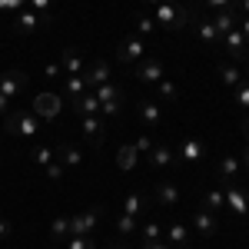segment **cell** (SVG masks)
Masks as SVG:
<instances>
[{"label":"cell","instance_id":"1","mask_svg":"<svg viewBox=\"0 0 249 249\" xmlns=\"http://www.w3.org/2000/svg\"><path fill=\"white\" fill-rule=\"evenodd\" d=\"M153 20H160V27H170V30H186L196 20V10L186 7L183 0H163V3H156Z\"/></svg>","mask_w":249,"mask_h":249},{"label":"cell","instance_id":"2","mask_svg":"<svg viewBox=\"0 0 249 249\" xmlns=\"http://www.w3.org/2000/svg\"><path fill=\"white\" fill-rule=\"evenodd\" d=\"M7 136H23V140H30V136L40 133V116L37 113H27V110H17V113H7L3 116V126H0Z\"/></svg>","mask_w":249,"mask_h":249},{"label":"cell","instance_id":"3","mask_svg":"<svg viewBox=\"0 0 249 249\" xmlns=\"http://www.w3.org/2000/svg\"><path fill=\"white\" fill-rule=\"evenodd\" d=\"M146 57V43L140 37H126V40H120V47H116V60L120 63H126V67H136L140 60Z\"/></svg>","mask_w":249,"mask_h":249},{"label":"cell","instance_id":"4","mask_svg":"<svg viewBox=\"0 0 249 249\" xmlns=\"http://www.w3.org/2000/svg\"><path fill=\"white\" fill-rule=\"evenodd\" d=\"M100 216H103L100 206H90L87 213L70 216V236H90V232L96 230V223H100Z\"/></svg>","mask_w":249,"mask_h":249},{"label":"cell","instance_id":"5","mask_svg":"<svg viewBox=\"0 0 249 249\" xmlns=\"http://www.w3.org/2000/svg\"><path fill=\"white\" fill-rule=\"evenodd\" d=\"M60 110H63V96L60 93H37V100H34V113L40 116V120H57Z\"/></svg>","mask_w":249,"mask_h":249},{"label":"cell","instance_id":"6","mask_svg":"<svg viewBox=\"0 0 249 249\" xmlns=\"http://www.w3.org/2000/svg\"><path fill=\"white\" fill-rule=\"evenodd\" d=\"M163 73H166V70H163V60H156V57H150V60H140V63H136L133 67V77H136V83H160V80H163Z\"/></svg>","mask_w":249,"mask_h":249},{"label":"cell","instance_id":"7","mask_svg":"<svg viewBox=\"0 0 249 249\" xmlns=\"http://www.w3.org/2000/svg\"><path fill=\"white\" fill-rule=\"evenodd\" d=\"M47 23H50V17H40V14H34L30 7H23L17 17H14V30H17V34H27V37H30V34H37L40 27H47Z\"/></svg>","mask_w":249,"mask_h":249},{"label":"cell","instance_id":"8","mask_svg":"<svg viewBox=\"0 0 249 249\" xmlns=\"http://www.w3.org/2000/svg\"><path fill=\"white\" fill-rule=\"evenodd\" d=\"M223 193H226V210H232L236 216H246L249 213V196L232 179H223Z\"/></svg>","mask_w":249,"mask_h":249},{"label":"cell","instance_id":"9","mask_svg":"<svg viewBox=\"0 0 249 249\" xmlns=\"http://www.w3.org/2000/svg\"><path fill=\"white\" fill-rule=\"evenodd\" d=\"M80 133L87 136L93 146L103 143V133H107V120L100 113H90V116H80Z\"/></svg>","mask_w":249,"mask_h":249},{"label":"cell","instance_id":"10","mask_svg":"<svg viewBox=\"0 0 249 249\" xmlns=\"http://www.w3.org/2000/svg\"><path fill=\"white\" fill-rule=\"evenodd\" d=\"M203 156H206V143L196 140V136H186L176 150V163H199Z\"/></svg>","mask_w":249,"mask_h":249},{"label":"cell","instance_id":"11","mask_svg":"<svg viewBox=\"0 0 249 249\" xmlns=\"http://www.w3.org/2000/svg\"><path fill=\"white\" fill-rule=\"evenodd\" d=\"M23 87H27V73H23V70H7V73H0V93L7 96V100L20 96Z\"/></svg>","mask_w":249,"mask_h":249},{"label":"cell","instance_id":"12","mask_svg":"<svg viewBox=\"0 0 249 249\" xmlns=\"http://www.w3.org/2000/svg\"><path fill=\"white\" fill-rule=\"evenodd\" d=\"M219 43H223V47L230 50V57H232V60H246V47H249V40L243 37V30H239V27H232L230 34H223V37H219Z\"/></svg>","mask_w":249,"mask_h":249},{"label":"cell","instance_id":"13","mask_svg":"<svg viewBox=\"0 0 249 249\" xmlns=\"http://www.w3.org/2000/svg\"><path fill=\"white\" fill-rule=\"evenodd\" d=\"M193 230L199 232V236H206V239H213V236L219 232V219H216V213H213V210H196V216H193Z\"/></svg>","mask_w":249,"mask_h":249},{"label":"cell","instance_id":"14","mask_svg":"<svg viewBox=\"0 0 249 249\" xmlns=\"http://www.w3.org/2000/svg\"><path fill=\"white\" fill-rule=\"evenodd\" d=\"M179 196H183L179 186H176V183H166V179L156 183V190H153V199L160 206H179Z\"/></svg>","mask_w":249,"mask_h":249},{"label":"cell","instance_id":"15","mask_svg":"<svg viewBox=\"0 0 249 249\" xmlns=\"http://www.w3.org/2000/svg\"><path fill=\"white\" fill-rule=\"evenodd\" d=\"M70 107H73V113L77 116H90V113H100V100H96L93 90H87V93H80L70 100Z\"/></svg>","mask_w":249,"mask_h":249},{"label":"cell","instance_id":"16","mask_svg":"<svg viewBox=\"0 0 249 249\" xmlns=\"http://www.w3.org/2000/svg\"><path fill=\"white\" fill-rule=\"evenodd\" d=\"M146 160H150V166H153V170H166L170 163H176V153H173L166 143H153V150L146 153Z\"/></svg>","mask_w":249,"mask_h":249},{"label":"cell","instance_id":"17","mask_svg":"<svg viewBox=\"0 0 249 249\" xmlns=\"http://www.w3.org/2000/svg\"><path fill=\"white\" fill-rule=\"evenodd\" d=\"M213 27H216V34L223 37V34H230L232 27H239V7H226V10H219L216 17H213Z\"/></svg>","mask_w":249,"mask_h":249},{"label":"cell","instance_id":"18","mask_svg":"<svg viewBox=\"0 0 249 249\" xmlns=\"http://www.w3.org/2000/svg\"><path fill=\"white\" fill-rule=\"evenodd\" d=\"M83 77H87V87H90V90L103 87V83H110V63H107V60H96Z\"/></svg>","mask_w":249,"mask_h":249},{"label":"cell","instance_id":"19","mask_svg":"<svg viewBox=\"0 0 249 249\" xmlns=\"http://www.w3.org/2000/svg\"><path fill=\"white\" fill-rule=\"evenodd\" d=\"M63 73L73 77V73H83V57L77 53V47H63Z\"/></svg>","mask_w":249,"mask_h":249},{"label":"cell","instance_id":"20","mask_svg":"<svg viewBox=\"0 0 249 249\" xmlns=\"http://www.w3.org/2000/svg\"><path fill=\"white\" fill-rule=\"evenodd\" d=\"M163 236H166V243H170L173 249H186V246H190V232H186V226H183V223H173Z\"/></svg>","mask_w":249,"mask_h":249},{"label":"cell","instance_id":"21","mask_svg":"<svg viewBox=\"0 0 249 249\" xmlns=\"http://www.w3.org/2000/svg\"><path fill=\"white\" fill-rule=\"evenodd\" d=\"M140 116H143V126H160L163 110H160L156 100H143V103H140Z\"/></svg>","mask_w":249,"mask_h":249},{"label":"cell","instance_id":"22","mask_svg":"<svg viewBox=\"0 0 249 249\" xmlns=\"http://www.w3.org/2000/svg\"><path fill=\"white\" fill-rule=\"evenodd\" d=\"M136 160H140V153H136V146L133 143H126V146H120V153H116V166L123 173H130L136 166Z\"/></svg>","mask_w":249,"mask_h":249},{"label":"cell","instance_id":"23","mask_svg":"<svg viewBox=\"0 0 249 249\" xmlns=\"http://www.w3.org/2000/svg\"><path fill=\"white\" fill-rule=\"evenodd\" d=\"M239 170H243V163H239V156L226 153L223 160H219V179H236V176H239Z\"/></svg>","mask_w":249,"mask_h":249},{"label":"cell","instance_id":"24","mask_svg":"<svg viewBox=\"0 0 249 249\" xmlns=\"http://www.w3.org/2000/svg\"><path fill=\"white\" fill-rule=\"evenodd\" d=\"M196 23V34H199V40L203 43H219V34H216V27H213V20H193Z\"/></svg>","mask_w":249,"mask_h":249},{"label":"cell","instance_id":"25","mask_svg":"<svg viewBox=\"0 0 249 249\" xmlns=\"http://www.w3.org/2000/svg\"><path fill=\"white\" fill-rule=\"evenodd\" d=\"M219 80H223L226 87L236 90V87L243 83V73H239V67H236V63H223V67H219Z\"/></svg>","mask_w":249,"mask_h":249},{"label":"cell","instance_id":"26","mask_svg":"<svg viewBox=\"0 0 249 249\" xmlns=\"http://www.w3.org/2000/svg\"><path fill=\"white\" fill-rule=\"evenodd\" d=\"M63 90H67V96H70V100H73V96L87 93L90 87H87V77H83V73H73V77H67V87H63Z\"/></svg>","mask_w":249,"mask_h":249},{"label":"cell","instance_id":"27","mask_svg":"<svg viewBox=\"0 0 249 249\" xmlns=\"http://www.w3.org/2000/svg\"><path fill=\"white\" fill-rule=\"evenodd\" d=\"M67 236H70V216H57L50 223V239L57 243V239H67Z\"/></svg>","mask_w":249,"mask_h":249},{"label":"cell","instance_id":"28","mask_svg":"<svg viewBox=\"0 0 249 249\" xmlns=\"http://www.w3.org/2000/svg\"><path fill=\"white\" fill-rule=\"evenodd\" d=\"M140 236H143V243H160V239H163V226H160L156 219H150V223L140 226Z\"/></svg>","mask_w":249,"mask_h":249},{"label":"cell","instance_id":"29","mask_svg":"<svg viewBox=\"0 0 249 249\" xmlns=\"http://www.w3.org/2000/svg\"><path fill=\"white\" fill-rule=\"evenodd\" d=\"M57 156H60V163H63V166H80V163H83V153H80L77 146H60Z\"/></svg>","mask_w":249,"mask_h":249},{"label":"cell","instance_id":"30","mask_svg":"<svg viewBox=\"0 0 249 249\" xmlns=\"http://www.w3.org/2000/svg\"><path fill=\"white\" fill-rule=\"evenodd\" d=\"M93 93H96V100H100V103H110V100H120V96H123V90H120L116 83H103V87H96Z\"/></svg>","mask_w":249,"mask_h":249},{"label":"cell","instance_id":"31","mask_svg":"<svg viewBox=\"0 0 249 249\" xmlns=\"http://www.w3.org/2000/svg\"><path fill=\"white\" fill-rule=\"evenodd\" d=\"M206 210H213V213L226 210V193L223 190H210L206 193Z\"/></svg>","mask_w":249,"mask_h":249},{"label":"cell","instance_id":"32","mask_svg":"<svg viewBox=\"0 0 249 249\" xmlns=\"http://www.w3.org/2000/svg\"><path fill=\"white\" fill-rule=\"evenodd\" d=\"M123 213H126V216H140V213H143V196H140V193H130V196L123 199Z\"/></svg>","mask_w":249,"mask_h":249},{"label":"cell","instance_id":"33","mask_svg":"<svg viewBox=\"0 0 249 249\" xmlns=\"http://www.w3.org/2000/svg\"><path fill=\"white\" fill-rule=\"evenodd\" d=\"M116 230L123 232V236H133V232H140V223H136V216H126V213H123V216L116 219Z\"/></svg>","mask_w":249,"mask_h":249},{"label":"cell","instance_id":"34","mask_svg":"<svg viewBox=\"0 0 249 249\" xmlns=\"http://www.w3.org/2000/svg\"><path fill=\"white\" fill-rule=\"evenodd\" d=\"M53 150H50V146H37V150H34V163H37V166H43V170H47V166H50V163H53Z\"/></svg>","mask_w":249,"mask_h":249},{"label":"cell","instance_id":"35","mask_svg":"<svg viewBox=\"0 0 249 249\" xmlns=\"http://www.w3.org/2000/svg\"><path fill=\"white\" fill-rule=\"evenodd\" d=\"M120 110H123V96H120V100H110V103H100V116H103V120L120 116Z\"/></svg>","mask_w":249,"mask_h":249},{"label":"cell","instance_id":"36","mask_svg":"<svg viewBox=\"0 0 249 249\" xmlns=\"http://www.w3.org/2000/svg\"><path fill=\"white\" fill-rule=\"evenodd\" d=\"M136 30H140V34H143V37H150V34H153V27H156V23H153V17H150V14H136Z\"/></svg>","mask_w":249,"mask_h":249},{"label":"cell","instance_id":"37","mask_svg":"<svg viewBox=\"0 0 249 249\" xmlns=\"http://www.w3.org/2000/svg\"><path fill=\"white\" fill-rule=\"evenodd\" d=\"M53 3H57V0H27V7H30L34 14H40V17H47V10H50Z\"/></svg>","mask_w":249,"mask_h":249},{"label":"cell","instance_id":"38","mask_svg":"<svg viewBox=\"0 0 249 249\" xmlns=\"http://www.w3.org/2000/svg\"><path fill=\"white\" fill-rule=\"evenodd\" d=\"M156 87H160V96H163V100H166V103H173V100H176V87H173L170 80H160V83H156Z\"/></svg>","mask_w":249,"mask_h":249},{"label":"cell","instance_id":"39","mask_svg":"<svg viewBox=\"0 0 249 249\" xmlns=\"http://www.w3.org/2000/svg\"><path fill=\"white\" fill-rule=\"evenodd\" d=\"M67 249H96V246H93V239H90V236H70Z\"/></svg>","mask_w":249,"mask_h":249},{"label":"cell","instance_id":"40","mask_svg":"<svg viewBox=\"0 0 249 249\" xmlns=\"http://www.w3.org/2000/svg\"><path fill=\"white\" fill-rule=\"evenodd\" d=\"M27 7V0H0V10H7V14H20Z\"/></svg>","mask_w":249,"mask_h":249},{"label":"cell","instance_id":"41","mask_svg":"<svg viewBox=\"0 0 249 249\" xmlns=\"http://www.w3.org/2000/svg\"><path fill=\"white\" fill-rule=\"evenodd\" d=\"M236 103H239V107H249V80H243V83L236 87Z\"/></svg>","mask_w":249,"mask_h":249},{"label":"cell","instance_id":"42","mask_svg":"<svg viewBox=\"0 0 249 249\" xmlns=\"http://www.w3.org/2000/svg\"><path fill=\"white\" fill-rule=\"evenodd\" d=\"M210 10H226V7H239V0H206Z\"/></svg>","mask_w":249,"mask_h":249},{"label":"cell","instance_id":"43","mask_svg":"<svg viewBox=\"0 0 249 249\" xmlns=\"http://www.w3.org/2000/svg\"><path fill=\"white\" fill-rule=\"evenodd\" d=\"M47 179H53V183L63 179V163H50V166H47Z\"/></svg>","mask_w":249,"mask_h":249},{"label":"cell","instance_id":"44","mask_svg":"<svg viewBox=\"0 0 249 249\" xmlns=\"http://www.w3.org/2000/svg\"><path fill=\"white\" fill-rule=\"evenodd\" d=\"M133 146H136V153H150V150H153V140H150V136H140Z\"/></svg>","mask_w":249,"mask_h":249},{"label":"cell","instance_id":"45","mask_svg":"<svg viewBox=\"0 0 249 249\" xmlns=\"http://www.w3.org/2000/svg\"><path fill=\"white\" fill-rule=\"evenodd\" d=\"M60 73H63V67H60V63H47V67H43V77H50V80H57Z\"/></svg>","mask_w":249,"mask_h":249},{"label":"cell","instance_id":"46","mask_svg":"<svg viewBox=\"0 0 249 249\" xmlns=\"http://www.w3.org/2000/svg\"><path fill=\"white\" fill-rule=\"evenodd\" d=\"M239 163H243V170L249 173V140H243V153H239Z\"/></svg>","mask_w":249,"mask_h":249},{"label":"cell","instance_id":"47","mask_svg":"<svg viewBox=\"0 0 249 249\" xmlns=\"http://www.w3.org/2000/svg\"><path fill=\"white\" fill-rule=\"evenodd\" d=\"M10 232H14V226H10V223H7V219H0V239H7V236H10Z\"/></svg>","mask_w":249,"mask_h":249},{"label":"cell","instance_id":"48","mask_svg":"<svg viewBox=\"0 0 249 249\" xmlns=\"http://www.w3.org/2000/svg\"><path fill=\"white\" fill-rule=\"evenodd\" d=\"M143 249H173L170 243H163V239H160V243H143Z\"/></svg>","mask_w":249,"mask_h":249},{"label":"cell","instance_id":"49","mask_svg":"<svg viewBox=\"0 0 249 249\" xmlns=\"http://www.w3.org/2000/svg\"><path fill=\"white\" fill-rule=\"evenodd\" d=\"M239 30H243V37L249 40V17H239Z\"/></svg>","mask_w":249,"mask_h":249},{"label":"cell","instance_id":"50","mask_svg":"<svg viewBox=\"0 0 249 249\" xmlns=\"http://www.w3.org/2000/svg\"><path fill=\"white\" fill-rule=\"evenodd\" d=\"M7 107H10V100H7V96L0 93V116H7Z\"/></svg>","mask_w":249,"mask_h":249},{"label":"cell","instance_id":"51","mask_svg":"<svg viewBox=\"0 0 249 249\" xmlns=\"http://www.w3.org/2000/svg\"><path fill=\"white\" fill-rule=\"evenodd\" d=\"M243 140H249V120L243 123Z\"/></svg>","mask_w":249,"mask_h":249},{"label":"cell","instance_id":"52","mask_svg":"<svg viewBox=\"0 0 249 249\" xmlns=\"http://www.w3.org/2000/svg\"><path fill=\"white\" fill-rule=\"evenodd\" d=\"M143 3H150V7H156V3H163V0H143Z\"/></svg>","mask_w":249,"mask_h":249},{"label":"cell","instance_id":"53","mask_svg":"<svg viewBox=\"0 0 249 249\" xmlns=\"http://www.w3.org/2000/svg\"><path fill=\"white\" fill-rule=\"evenodd\" d=\"M116 249H123V246H116Z\"/></svg>","mask_w":249,"mask_h":249}]
</instances>
